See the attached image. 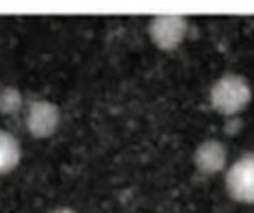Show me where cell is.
I'll list each match as a JSON object with an SVG mask.
<instances>
[{
    "instance_id": "obj_3",
    "label": "cell",
    "mask_w": 254,
    "mask_h": 213,
    "mask_svg": "<svg viewBox=\"0 0 254 213\" xmlns=\"http://www.w3.org/2000/svg\"><path fill=\"white\" fill-rule=\"evenodd\" d=\"M189 23L184 15L162 14L155 15L149 23L150 40L161 51H173L184 42Z\"/></svg>"
},
{
    "instance_id": "obj_1",
    "label": "cell",
    "mask_w": 254,
    "mask_h": 213,
    "mask_svg": "<svg viewBox=\"0 0 254 213\" xmlns=\"http://www.w3.org/2000/svg\"><path fill=\"white\" fill-rule=\"evenodd\" d=\"M253 98L250 81L241 74H224L210 89L211 108L225 117H234L242 112Z\"/></svg>"
},
{
    "instance_id": "obj_6",
    "label": "cell",
    "mask_w": 254,
    "mask_h": 213,
    "mask_svg": "<svg viewBox=\"0 0 254 213\" xmlns=\"http://www.w3.org/2000/svg\"><path fill=\"white\" fill-rule=\"evenodd\" d=\"M22 147L11 132L0 129V176L11 173L20 163Z\"/></svg>"
},
{
    "instance_id": "obj_8",
    "label": "cell",
    "mask_w": 254,
    "mask_h": 213,
    "mask_svg": "<svg viewBox=\"0 0 254 213\" xmlns=\"http://www.w3.org/2000/svg\"><path fill=\"white\" fill-rule=\"evenodd\" d=\"M52 213H75L72 209H59L56 212H52Z\"/></svg>"
},
{
    "instance_id": "obj_2",
    "label": "cell",
    "mask_w": 254,
    "mask_h": 213,
    "mask_svg": "<svg viewBox=\"0 0 254 213\" xmlns=\"http://www.w3.org/2000/svg\"><path fill=\"white\" fill-rule=\"evenodd\" d=\"M230 198L241 204H254V152L244 153L230 166L225 175Z\"/></svg>"
},
{
    "instance_id": "obj_7",
    "label": "cell",
    "mask_w": 254,
    "mask_h": 213,
    "mask_svg": "<svg viewBox=\"0 0 254 213\" xmlns=\"http://www.w3.org/2000/svg\"><path fill=\"white\" fill-rule=\"evenodd\" d=\"M23 103V97L20 91L14 86H6L0 89V114L12 115L20 111Z\"/></svg>"
},
{
    "instance_id": "obj_4",
    "label": "cell",
    "mask_w": 254,
    "mask_h": 213,
    "mask_svg": "<svg viewBox=\"0 0 254 213\" xmlns=\"http://www.w3.org/2000/svg\"><path fill=\"white\" fill-rule=\"evenodd\" d=\"M60 108L48 100H35L29 104L26 114V128L34 138H49L60 126Z\"/></svg>"
},
{
    "instance_id": "obj_5",
    "label": "cell",
    "mask_w": 254,
    "mask_h": 213,
    "mask_svg": "<svg viewBox=\"0 0 254 213\" xmlns=\"http://www.w3.org/2000/svg\"><path fill=\"white\" fill-rule=\"evenodd\" d=\"M228 152L222 141L208 138L197 144L193 153V163L199 173L205 176H213L222 172L227 166Z\"/></svg>"
}]
</instances>
